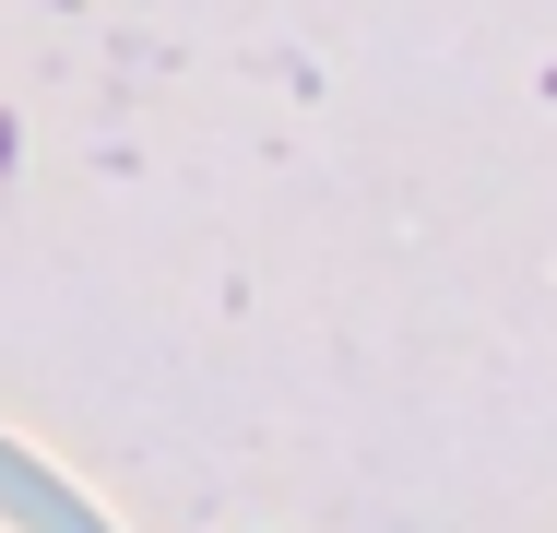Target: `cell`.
I'll use <instances>...</instances> for the list:
<instances>
[{
    "instance_id": "6da1fadb",
    "label": "cell",
    "mask_w": 557,
    "mask_h": 533,
    "mask_svg": "<svg viewBox=\"0 0 557 533\" xmlns=\"http://www.w3.org/2000/svg\"><path fill=\"white\" fill-rule=\"evenodd\" d=\"M0 522H12V533H119L108 510H96L72 474H48L24 438H0Z\"/></svg>"
}]
</instances>
